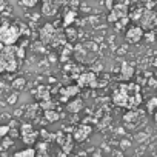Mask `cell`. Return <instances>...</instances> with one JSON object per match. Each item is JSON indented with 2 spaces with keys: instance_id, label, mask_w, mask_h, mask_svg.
I'll return each instance as SVG.
<instances>
[{
  "instance_id": "obj_5",
  "label": "cell",
  "mask_w": 157,
  "mask_h": 157,
  "mask_svg": "<svg viewBox=\"0 0 157 157\" xmlns=\"http://www.w3.org/2000/svg\"><path fill=\"white\" fill-rule=\"evenodd\" d=\"M16 157H34V149H26L23 152H17Z\"/></svg>"
},
{
  "instance_id": "obj_2",
  "label": "cell",
  "mask_w": 157,
  "mask_h": 157,
  "mask_svg": "<svg viewBox=\"0 0 157 157\" xmlns=\"http://www.w3.org/2000/svg\"><path fill=\"white\" fill-rule=\"evenodd\" d=\"M142 36H143V33H142V29H140V28H137V26L131 28V29L126 33V39H128V42H131V43L139 42V40L142 39Z\"/></svg>"
},
{
  "instance_id": "obj_4",
  "label": "cell",
  "mask_w": 157,
  "mask_h": 157,
  "mask_svg": "<svg viewBox=\"0 0 157 157\" xmlns=\"http://www.w3.org/2000/svg\"><path fill=\"white\" fill-rule=\"evenodd\" d=\"M90 131H91V128L90 126H80L75 132H74V137L77 139V140H83L88 134H90Z\"/></svg>"
},
{
  "instance_id": "obj_6",
  "label": "cell",
  "mask_w": 157,
  "mask_h": 157,
  "mask_svg": "<svg viewBox=\"0 0 157 157\" xmlns=\"http://www.w3.org/2000/svg\"><path fill=\"white\" fill-rule=\"evenodd\" d=\"M78 106H82V102H80V100H75V103L72 102V103L69 105V109H71V111H78V109H80Z\"/></svg>"
},
{
  "instance_id": "obj_8",
  "label": "cell",
  "mask_w": 157,
  "mask_h": 157,
  "mask_svg": "<svg viewBox=\"0 0 157 157\" xmlns=\"http://www.w3.org/2000/svg\"><path fill=\"white\" fill-rule=\"evenodd\" d=\"M154 117H155V122H157V113H155V116H154Z\"/></svg>"
},
{
  "instance_id": "obj_7",
  "label": "cell",
  "mask_w": 157,
  "mask_h": 157,
  "mask_svg": "<svg viewBox=\"0 0 157 157\" xmlns=\"http://www.w3.org/2000/svg\"><path fill=\"white\" fill-rule=\"evenodd\" d=\"M148 106H149V109H152L154 106H157V99H152V100L149 102V105H148Z\"/></svg>"
},
{
  "instance_id": "obj_1",
  "label": "cell",
  "mask_w": 157,
  "mask_h": 157,
  "mask_svg": "<svg viewBox=\"0 0 157 157\" xmlns=\"http://www.w3.org/2000/svg\"><path fill=\"white\" fill-rule=\"evenodd\" d=\"M19 37V31L13 25H3L0 28V42L5 45H13Z\"/></svg>"
},
{
  "instance_id": "obj_3",
  "label": "cell",
  "mask_w": 157,
  "mask_h": 157,
  "mask_svg": "<svg viewBox=\"0 0 157 157\" xmlns=\"http://www.w3.org/2000/svg\"><path fill=\"white\" fill-rule=\"evenodd\" d=\"M23 139H25L26 143H33L36 140V134H34V131L31 129L29 125H25L23 126Z\"/></svg>"
}]
</instances>
